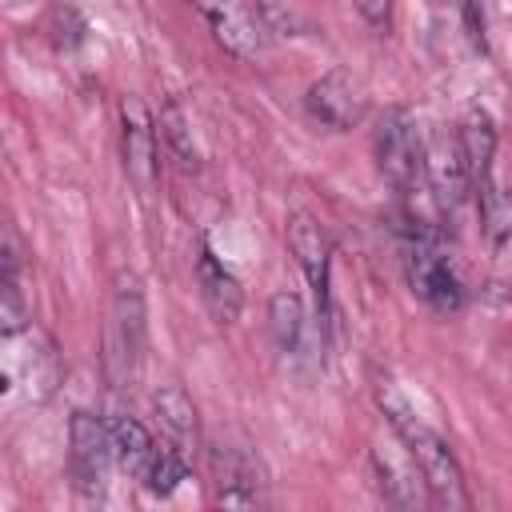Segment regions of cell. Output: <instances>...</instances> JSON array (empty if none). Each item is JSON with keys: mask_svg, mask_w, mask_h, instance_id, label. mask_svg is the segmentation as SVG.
<instances>
[{"mask_svg": "<svg viewBox=\"0 0 512 512\" xmlns=\"http://www.w3.org/2000/svg\"><path fill=\"white\" fill-rule=\"evenodd\" d=\"M376 396H380V408H384L388 424H392L396 436L404 440V452L412 456V464H416V472H420V480H424L432 504H440V508H468L472 496H468V488H464V472H460V464H456L448 440H444L432 424H424V420L412 412V404H408L392 384H380Z\"/></svg>", "mask_w": 512, "mask_h": 512, "instance_id": "6da1fadb", "label": "cell"}, {"mask_svg": "<svg viewBox=\"0 0 512 512\" xmlns=\"http://www.w3.org/2000/svg\"><path fill=\"white\" fill-rule=\"evenodd\" d=\"M372 152H376V168L380 176L392 184L396 196H412L428 176H424V160H428V148L420 144V132H416V116L404 108V104H392L380 112L376 120V132H372Z\"/></svg>", "mask_w": 512, "mask_h": 512, "instance_id": "7a4b0ae2", "label": "cell"}, {"mask_svg": "<svg viewBox=\"0 0 512 512\" xmlns=\"http://www.w3.org/2000/svg\"><path fill=\"white\" fill-rule=\"evenodd\" d=\"M404 276L408 288L436 312H460L464 304V284L452 272L448 256L440 252V244L432 236H412L404 244Z\"/></svg>", "mask_w": 512, "mask_h": 512, "instance_id": "3957f363", "label": "cell"}, {"mask_svg": "<svg viewBox=\"0 0 512 512\" xmlns=\"http://www.w3.org/2000/svg\"><path fill=\"white\" fill-rule=\"evenodd\" d=\"M68 444H72V448H68V476H72L76 492L100 496L104 484H108V468H112V460H116L108 420H100V416H92V412H72Z\"/></svg>", "mask_w": 512, "mask_h": 512, "instance_id": "277c9868", "label": "cell"}, {"mask_svg": "<svg viewBox=\"0 0 512 512\" xmlns=\"http://www.w3.org/2000/svg\"><path fill=\"white\" fill-rule=\"evenodd\" d=\"M288 248H292L296 264L312 288L320 332H324L332 324V248H328V236L308 212H292L288 216Z\"/></svg>", "mask_w": 512, "mask_h": 512, "instance_id": "5b68a950", "label": "cell"}, {"mask_svg": "<svg viewBox=\"0 0 512 512\" xmlns=\"http://www.w3.org/2000/svg\"><path fill=\"white\" fill-rule=\"evenodd\" d=\"M216 44L240 60H256L264 52V24L248 8V0H192Z\"/></svg>", "mask_w": 512, "mask_h": 512, "instance_id": "8992f818", "label": "cell"}, {"mask_svg": "<svg viewBox=\"0 0 512 512\" xmlns=\"http://www.w3.org/2000/svg\"><path fill=\"white\" fill-rule=\"evenodd\" d=\"M304 108H308V116L320 120L324 128L348 132V128H356V124L364 120V88H360L344 68H332V72H324V76L308 88Z\"/></svg>", "mask_w": 512, "mask_h": 512, "instance_id": "52a82bcc", "label": "cell"}, {"mask_svg": "<svg viewBox=\"0 0 512 512\" xmlns=\"http://www.w3.org/2000/svg\"><path fill=\"white\" fill-rule=\"evenodd\" d=\"M212 488H216V504L224 508H256L264 504V472L260 460L240 452V448H216L212 452Z\"/></svg>", "mask_w": 512, "mask_h": 512, "instance_id": "ba28073f", "label": "cell"}, {"mask_svg": "<svg viewBox=\"0 0 512 512\" xmlns=\"http://www.w3.org/2000/svg\"><path fill=\"white\" fill-rule=\"evenodd\" d=\"M156 128L148 124V112L136 96L120 100V148H124V168L128 176L148 192L156 180Z\"/></svg>", "mask_w": 512, "mask_h": 512, "instance_id": "9c48e42d", "label": "cell"}, {"mask_svg": "<svg viewBox=\"0 0 512 512\" xmlns=\"http://www.w3.org/2000/svg\"><path fill=\"white\" fill-rule=\"evenodd\" d=\"M424 176L432 184V196L444 212L460 208L472 192V176H468V160H464V148H460V136H440L432 148H428V160H424Z\"/></svg>", "mask_w": 512, "mask_h": 512, "instance_id": "30bf717a", "label": "cell"}, {"mask_svg": "<svg viewBox=\"0 0 512 512\" xmlns=\"http://www.w3.org/2000/svg\"><path fill=\"white\" fill-rule=\"evenodd\" d=\"M196 288H200V300L204 308L220 320V324H232L244 308V292H240V280L216 260V252L204 244L200 256H196Z\"/></svg>", "mask_w": 512, "mask_h": 512, "instance_id": "8fae6325", "label": "cell"}, {"mask_svg": "<svg viewBox=\"0 0 512 512\" xmlns=\"http://www.w3.org/2000/svg\"><path fill=\"white\" fill-rule=\"evenodd\" d=\"M112 332H116V352L128 368H136L140 352H144V296L136 276H120L116 280V300H112Z\"/></svg>", "mask_w": 512, "mask_h": 512, "instance_id": "7c38bea8", "label": "cell"}, {"mask_svg": "<svg viewBox=\"0 0 512 512\" xmlns=\"http://www.w3.org/2000/svg\"><path fill=\"white\" fill-rule=\"evenodd\" d=\"M268 328H272V344L280 356L300 360L308 356V324H304V304L296 292L280 288L268 304Z\"/></svg>", "mask_w": 512, "mask_h": 512, "instance_id": "4fadbf2b", "label": "cell"}, {"mask_svg": "<svg viewBox=\"0 0 512 512\" xmlns=\"http://www.w3.org/2000/svg\"><path fill=\"white\" fill-rule=\"evenodd\" d=\"M108 432H112L116 464H120L128 476L144 480V472H148V464H152V456H156V440L148 436V428H144L136 416H128V412H112V416H108Z\"/></svg>", "mask_w": 512, "mask_h": 512, "instance_id": "5bb4252c", "label": "cell"}, {"mask_svg": "<svg viewBox=\"0 0 512 512\" xmlns=\"http://www.w3.org/2000/svg\"><path fill=\"white\" fill-rule=\"evenodd\" d=\"M460 136V148H464V160H468V176H472V188L476 180H484L492 172V156H496V124L484 108H468L464 124L456 128Z\"/></svg>", "mask_w": 512, "mask_h": 512, "instance_id": "9a60e30c", "label": "cell"}, {"mask_svg": "<svg viewBox=\"0 0 512 512\" xmlns=\"http://www.w3.org/2000/svg\"><path fill=\"white\" fill-rule=\"evenodd\" d=\"M152 408H156V420H160L164 436L188 452V448L196 444V408H192V400L184 396V388L164 384V388L152 396Z\"/></svg>", "mask_w": 512, "mask_h": 512, "instance_id": "2e32d148", "label": "cell"}, {"mask_svg": "<svg viewBox=\"0 0 512 512\" xmlns=\"http://www.w3.org/2000/svg\"><path fill=\"white\" fill-rule=\"evenodd\" d=\"M476 204H480V224L488 232L492 244H504L512 240V196L496 184V176L488 172L484 180H476Z\"/></svg>", "mask_w": 512, "mask_h": 512, "instance_id": "e0dca14e", "label": "cell"}, {"mask_svg": "<svg viewBox=\"0 0 512 512\" xmlns=\"http://www.w3.org/2000/svg\"><path fill=\"white\" fill-rule=\"evenodd\" d=\"M180 480H188V452L180 444H172V440L156 444V456H152V464L144 472V488L156 492V496H168V492L180 488Z\"/></svg>", "mask_w": 512, "mask_h": 512, "instance_id": "ac0fdd59", "label": "cell"}, {"mask_svg": "<svg viewBox=\"0 0 512 512\" xmlns=\"http://www.w3.org/2000/svg\"><path fill=\"white\" fill-rule=\"evenodd\" d=\"M156 132H160V140L168 144V152H172L184 168H196V164H200V148H196V136H192V120L184 116L180 104H164V108H160Z\"/></svg>", "mask_w": 512, "mask_h": 512, "instance_id": "d6986e66", "label": "cell"}, {"mask_svg": "<svg viewBox=\"0 0 512 512\" xmlns=\"http://www.w3.org/2000/svg\"><path fill=\"white\" fill-rule=\"evenodd\" d=\"M376 472H380V488H384L388 504H396V508H420L424 500H432V496H424V492H420V484H424V480H416V472H412V468L392 464L384 452H376Z\"/></svg>", "mask_w": 512, "mask_h": 512, "instance_id": "ffe728a7", "label": "cell"}, {"mask_svg": "<svg viewBox=\"0 0 512 512\" xmlns=\"http://www.w3.org/2000/svg\"><path fill=\"white\" fill-rule=\"evenodd\" d=\"M460 16H464V32L472 40V48L484 52V0H456Z\"/></svg>", "mask_w": 512, "mask_h": 512, "instance_id": "44dd1931", "label": "cell"}, {"mask_svg": "<svg viewBox=\"0 0 512 512\" xmlns=\"http://www.w3.org/2000/svg\"><path fill=\"white\" fill-rule=\"evenodd\" d=\"M352 4H356V12H360L364 20H372V24L384 20V0H352Z\"/></svg>", "mask_w": 512, "mask_h": 512, "instance_id": "7402d4cb", "label": "cell"}]
</instances>
